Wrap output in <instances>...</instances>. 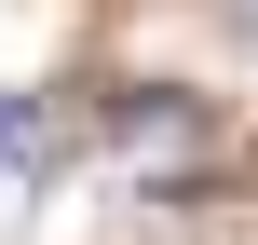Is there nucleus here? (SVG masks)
Returning <instances> with one entry per match:
<instances>
[{"label": "nucleus", "instance_id": "f257e3e1", "mask_svg": "<svg viewBox=\"0 0 258 245\" xmlns=\"http://www.w3.org/2000/svg\"><path fill=\"white\" fill-rule=\"evenodd\" d=\"M95 136H109V164H122V177H150V191H190V177L218 164V136H204V109H190V95H109V109H95Z\"/></svg>", "mask_w": 258, "mask_h": 245}, {"label": "nucleus", "instance_id": "7ed1b4c3", "mask_svg": "<svg viewBox=\"0 0 258 245\" xmlns=\"http://www.w3.org/2000/svg\"><path fill=\"white\" fill-rule=\"evenodd\" d=\"M218 14H231V27H245V41H258V0H218Z\"/></svg>", "mask_w": 258, "mask_h": 245}, {"label": "nucleus", "instance_id": "f03ea898", "mask_svg": "<svg viewBox=\"0 0 258 245\" xmlns=\"http://www.w3.org/2000/svg\"><path fill=\"white\" fill-rule=\"evenodd\" d=\"M54 164H68V136H54V109H27V95H0V177H14V191H41Z\"/></svg>", "mask_w": 258, "mask_h": 245}]
</instances>
